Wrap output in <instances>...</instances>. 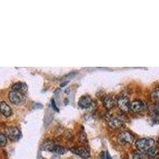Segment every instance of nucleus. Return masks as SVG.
I'll return each instance as SVG.
<instances>
[{"instance_id":"f257e3e1","label":"nucleus","mask_w":159,"mask_h":159,"mask_svg":"<svg viewBox=\"0 0 159 159\" xmlns=\"http://www.w3.org/2000/svg\"><path fill=\"white\" fill-rule=\"evenodd\" d=\"M154 140L150 138H143L139 139L135 142V147L137 150L143 153H146L151 147H154Z\"/></svg>"},{"instance_id":"f03ea898","label":"nucleus","mask_w":159,"mask_h":159,"mask_svg":"<svg viewBox=\"0 0 159 159\" xmlns=\"http://www.w3.org/2000/svg\"><path fill=\"white\" fill-rule=\"evenodd\" d=\"M8 96H9L10 101L16 105H22L25 102V94H22L18 91H11Z\"/></svg>"},{"instance_id":"7ed1b4c3","label":"nucleus","mask_w":159,"mask_h":159,"mask_svg":"<svg viewBox=\"0 0 159 159\" xmlns=\"http://www.w3.org/2000/svg\"><path fill=\"white\" fill-rule=\"evenodd\" d=\"M116 103L117 106L120 110L123 112H128L129 110H130V99L127 96H121L118 97L116 99Z\"/></svg>"},{"instance_id":"20e7f679","label":"nucleus","mask_w":159,"mask_h":159,"mask_svg":"<svg viewBox=\"0 0 159 159\" xmlns=\"http://www.w3.org/2000/svg\"><path fill=\"white\" fill-rule=\"evenodd\" d=\"M118 141L121 145L127 146L134 142V136L129 131H123L118 136Z\"/></svg>"},{"instance_id":"39448f33","label":"nucleus","mask_w":159,"mask_h":159,"mask_svg":"<svg viewBox=\"0 0 159 159\" xmlns=\"http://www.w3.org/2000/svg\"><path fill=\"white\" fill-rule=\"evenodd\" d=\"M6 133H7V136L12 141H17L21 137V132L19 129L15 127H8L6 130Z\"/></svg>"},{"instance_id":"423d86ee","label":"nucleus","mask_w":159,"mask_h":159,"mask_svg":"<svg viewBox=\"0 0 159 159\" xmlns=\"http://www.w3.org/2000/svg\"><path fill=\"white\" fill-rule=\"evenodd\" d=\"M70 150L73 154L79 155L80 157H83V158L87 159L90 157L89 151L87 149H85L84 147H72V148L70 149Z\"/></svg>"},{"instance_id":"0eeeda50","label":"nucleus","mask_w":159,"mask_h":159,"mask_svg":"<svg viewBox=\"0 0 159 159\" xmlns=\"http://www.w3.org/2000/svg\"><path fill=\"white\" fill-rule=\"evenodd\" d=\"M92 99L89 96H83L80 97L78 102V105L80 107L83 109H87L92 106Z\"/></svg>"},{"instance_id":"6e6552de","label":"nucleus","mask_w":159,"mask_h":159,"mask_svg":"<svg viewBox=\"0 0 159 159\" xmlns=\"http://www.w3.org/2000/svg\"><path fill=\"white\" fill-rule=\"evenodd\" d=\"M146 105L142 100L136 99L130 103V110L133 112H140L144 110Z\"/></svg>"},{"instance_id":"1a4fd4ad","label":"nucleus","mask_w":159,"mask_h":159,"mask_svg":"<svg viewBox=\"0 0 159 159\" xmlns=\"http://www.w3.org/2000/svg\"><path fill=\"white\" fill-rule=\"evenodd\" d=\"M124 123V121L120 117H111L108 119L109 127L111 128H119Z\"/></svg>"},{"instance_id":"9d476101","label":"nucleus","mask_w":159,"mask_h":159,"mask_svg":"<svg viewBox=\"0 0 159 159\" xmlns=\"http://www.w3.org/2000/svg\"><path fill=\"white\" fill-rule=\"evenodd\" d=\"M0 113L6 117H9L12 114V110L6 102H0Z\"/></svg>"},{"instance_id":"9b49d317","label":"nucleus","mask_w":159,"mask_h":159,"mask_svg":"<svg viewBox=\"0 0 159 159\" xmlns=\"http://www.w3.org/2000/svg\"><path fill=\"white\" fill-rule=\"evenodd\" d=\"M116 103V100L115 98L112 96H107L103 99V104L104 107L107 109V110H111V108L115 107V105Z\"/></svg>"},{"instance_id":"f8f14e48","label":"nucleus","mask_w":159,"mask_h":159,"mask_svg":"<svg viewBox=\"0 0 159 159\" xmlns=\"http://www.w3.org/2000/svg\"><path fill=\"white\" fill-rule=\"evenodd\" d=\"M12 89L15 91H18V92L22 93V94H25L28 90L26 84L22 83V82H18V83H15V84H13Z\"/></svg>"},{"instance_id":"ddd939ff","label":"nucleus","mask_w":159,"mask_h":159,"mask_svg":"<svg viewBox=\"0 0 159 159\" xmlns=\"http://www.w3.org/2000/svg\"><path fill=\"white\" fill-rule=\"evenodd\" d=\"M146 154H147V157H150L151 158H154V157H157V156L159 154V148L157 147H153L150 149V150H147L146 152Z\"/></svg>"},{"instance_id":"4468645a","label":"nucleus","mask_w":159,"mask_h":159,"mask_svg":"<svg viewBox=\"0 0 159 159\" xmlns=\"http://www.w3.org/2000/svg\"><path fill=\"white\" fill-rule=\"evenodd\" d=\"M55 146H56V144L54 143V141H52V140H46L43 143V145H42V149H44L45 150H51V151H52V149H53Z\"/></svg>"},{"instance_id":"2eb2a0df","label":"nucleus","mask_w":159,"mask_h":159,"mask_svg":"<svg viewBox=\"0 0 159 159\" xmlns=\"http://www.w3.org/2000/svg\"><path fill=\"white\" fill-rule=\"evenodd\" d=\"M52 151L56 153V154H60V155H61V154H65L66 152H67V149L65 148L64 147H61V146H58V145H56L53 149H52Z\"/></svg>"},{"instance_id":"dca6fc26","label":"nucleus","mask_w":159,"mask_h":159,"mask_svg":"<svg viewBox=\"0 0 159 159\" xmlns=\"http://www.w3.org/2000/svg\"><path fill=\"white\" fill-rule=\"evenodd\" d=\"M151 100L154 103H159V89H155L150 94Z\"/></svg>"},{"instance_id":"f3484780","label":"nucleus","mask_w":159,"mask_h":159,"mask_svg":"<svg viewBox=\"0 0 159 159\" xmlns=\"http://www.w3.org/2000/svg\"><path fill=\"white\" fill-rule=\"evenodd\" d=\"M147 157V154L146 153H143V152H136L133 154V157L132 159H146Z\"/></svg>"},{"instance_id":"a211bd4d","label":"nucleus","mask_w":159,"mask_h":159,"mask_svg":"<svg viewBox=\"0 0 159 159\" xmlns=\"http://www.w3.org/2000/svg\"><path fill=\"white\" fill-rule=\"evenodd\" d=\"M7 143V138L5 134L0 133V147H5Z\"/></svg>"},{"instance_id":"6ab92c4d","label":"nucleus","mask_w":159,"mask_h":159,"mask_svg":"<svg viewBox=\"0 0 159 159\" xmlns=\"http://www.w3.org/2000/svg\"><path fill=\"white\" fill-rule=\"evenodd\" d=\"M154 114H155L156 116H159V103H157V104H156L155 106H154Z\"/></svg>"},{"instance_id":"aec40b11","label":"nucleus","mask_w":159,"mask_h":159,"mask_svg":"<svg viewBox=\"0 0 159 159\" xmlns=\"http://www.w3.org/2000/svg\"><path fill=\"white\" fill-rule=\"evenodd\" d=\"M52 107L54 110H56L57 111H59V109L56 107V103H55V100L54 99H52Z\"/></svg>"},{"instance_id":"412c9836","label":"nucleus","mask_w":159,"mask_h":159,"mask_svg":"<svg viewBox=\"0 0 159 159\" xmlns=\"http://www.w3.org/2000/svg\"><path fill=\"white\" fill-rule=\"evenodd\" d=\"M107 159H111V157H110V155L108 154V153H107Z\"/></svg>"},{"instance_id":"4be33fe9","label":"nucleus","mask_w":159,"mask_h":159,"mask_svg":"<svg viewBox=\"0 0 159 159\" xmlns=\"http://www.w3.org/2000/svg\"><path fill=\"white\" fill-rule=\"evenodd\" d=\"M68 84V82H65V83H63L61 84V87H64V85H66Z\"/></svg>"},{"instance_id":"5701e85b","label":"nucleus","mask_w":159,"mask_h":159,"mask_svg":"<svg viewBox=\"0 0 159 159\" xmlns=\"http://www.w3.org/2000/svg\"><path fill=\"white\" fill-rule=\"evenodd\" d=\"M151 159H159V158H157V157H154V158H151Z\"/></svg>"}]
</instances>
